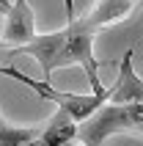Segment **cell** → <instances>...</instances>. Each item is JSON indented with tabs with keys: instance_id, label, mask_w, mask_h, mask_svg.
<instances>
[{
	"instance_id": "obj_8",
	"label": "cell",
	"mask_w": 143,
	"mask_h": 146,
	"mask_svg": "<svg viewBox=\"0 0 143 146\" xmlns=\"http://www.w3.org/2000/svg\"><path fill=\"white\" fill-rule=\"evenodd\" d=\"M39 135H41L39 127H14L0 116V146H25Z\"/></svg>"
},
{
	"instance_id": "obj_7",
	"label": "cell",
	"mask_w": 143,
	"mask_h": 146,
	"mask_svg": "<svg viewBox=\"0 0 143 146\" xmlns=\"http://www.w3.org/2000/svg\"><path fill=\"white\" fill-rule=\"evenodd\" d=\"M77 127L80 124H74L69 119V113H64V110H58L52 113V119L47 121V127L41 130L39 138L44 141V146H69L77 141Z\"/></svg>"
},
{
	"instance_id": "obj_9",
	"label": "cell",
	"mask_w": 143,
	"mask_h": 146,
	"mask_svg": "<svg viewBox=\"0 0 143 146\" xmlns=\"http://www.w3.org/2000/svg\"><path fill=\"white\" fill-rule=\"evenodd\" d=\"M64 8H66V22H72V19L77 17V11H74V0H64Z\"/></svg>"
},
{
	"instance_id": "obj_11",
	"label": "cell",
	"mask_w": 143,
	"mask_h": 146,
	"mask_svg": "<svg viewBox=\"0 0 143 146\" xmlns=\"http://www.w3.org/2000/svg\"><path fill=\"white\" fill-rule=\"evenodd\" d=\"M138 8H143V0H138Z\"/></svg>"
},
{
	"instance_id": "obj_6",
	"label": "cell",
	"mask_w": 143,
	"mask_h": 146,
	"mask_svg": "<svg viewBox=\"0 0 143 146\" xmlns=\"http://www.w3.org/2000/svg\"><path fill=\"white\" fill-rule=\"evenodd\" d=\"M135 8H138V0H96V6L91 8L88 14H83V17H85V22L99 33L102 28L119 22L124 17H129Z\"/></svg>"
},
{
	"instance_id": "obj_3",
	"label": "cell",
	"mask_w": 143,
	"mask_h": 146,
	"mask_svg": "<svg viewBox=\"0 0 143 146\" xmlns=\"http://www.w3.org/2000/svg\"><path fill=\"white\" fill-rule=\"evenodd\" d=\"M0 74H3V77H11V80H17V83H22V86H28L30 91H36L41 99L52 102L58 110L69 113V119L74 124H83L88 116H94L96 110L107 102V97H110V88H107V94H94V91H91V94H69V91H58L52 83L36 80V77L19 72V69L11 66V64H0Z\"/></svg>"
},
{
	"instance_id": "obj_4",
	"label": "cell",
	"mask_w": 143,
	"mask_h": 146,
	"mask_svg": "<svg viewBox=\"0 0 143 146\" xmlns=\"http://www.w3.org/2000/svg\"><path fill=\"white\" fill-rule=\"evenodd\" d=\"M39 33H36V17L28 0H11L8 14L3 17L0 25V50H19L25 44H30Z\"/></svg>"
},
{
	"instance_id": "obj_2",
	"label": "cell",
	"mask_w": 143,
	"mask_h": 146,
	"mask_svg": "<svg viewBox=\"0 0 143 146\" xmlns=\"http://www.w3.org/2000/svg\"><path fill=\"white\" fill-rule=\"evenodd\" d=\"M121 132L143 135V102L138 105H107L105 102L94 116L77 127L80 146H105V141Z\"/></svg>"
},
{
	"instance_id": "obj_10",
	"label": "cell",
	"mask_w": 143,
	"mask_h": 146,
	"mask_svg": "<svg viewBox=\"0 0 143 146\" xmlns=\"http://www.w3.org/2000/svg\"><path fill=\"white\" fill-rule=\"evenodd\" d=\"M8 8H11V0H0V14L3 17L8 14Z\"/></svg>"
},
{
	"instance_id": "obj_12",
	"label": "cell",
	"mask_w": 143,
	"mask_h": 146,
	"mask_svg": "<svg viewBox=\"0 0 143 146\" xmlns=\"http://www.w3.org/2000/svg\"><path fill=\"white\" fill-rule=\"evenodd\" d=\"M69 146H80V143H69Z\"/></svg>"
},
{
	"instance_id": "obj_1",
	"label": "cell",
	"mask_w": 143,
	"mask_h": 146,
	"mask_svg": "<svg viewBox=\"0 0 143 146\" xmlns=\"http://www.w3.org/2000/svg\"><path fill=\"white\" fill-rule=\"evenodd\" d=\"M94 36H96V31L85 22V17H74L64 28L50 31V33H39L30 44L11 50L8 58L30 55L41 69V80H47V83L55 69L80 66L85 72L88 83H91V91L94 94H107V88L99 80V61L94 58Z\"/></svg>"
},
{
	"instance_id": "obj_5",
	"label": "cell",
	"mask_w": 143,
	"mask_h": 146,
	"mask_svg": "<svg viewBox=\"0 0 143 146\" xmlns=\"http://www.w3.org/2000/svg\"><path fill=\"white\" fill-rule=\"evenodd\" d=\"M135 52L138 47H129L124 52L116 83L110 86L107 105H138V102H143V77L135 72Z\"/></svg>"
}]
</instances>
